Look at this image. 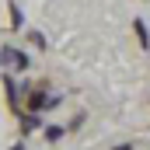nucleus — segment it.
<instances>
[{
	"label": "nucleus",
	"mask_w": 150,
	"mask_h": 150,
	"mask_svg": "<svg viewBox=\"0 0 150 150\" xmlns=\"http://www.w3.org/2000/svg\"><path fill=\"white\" fill-rule=\"evenodd\" d=\"M0 84H4V94H7V101H11V112L21 115V87H18V80H14L11 74H4Z\"/></svg>",
	"instance_id": "obj_1"
},
{
	"label": "nucleus",
	"mask_w": 150,
	"mask_h": 150,
	"mask_svg": "<svg viewBox=\"0 0 150 150\" xmlns=\"http://www.w3.org/2000/svg\"><path fill=\"white\" fill-rule=\"evenodd\" d=\"M18 122H21V140H25L28 133H35V129H45V119H42V115H28V112H21V115H18Z\"/></svg>",
	"instance_id": "obj_2"
},
{
	"label": "nucleus",
	"mask_w": 150,
	"mask_h": 150,
	"mask_svg": "<svg viewBox=\"0 0 150 150\" xmlns=\"http://www.w3.org/2000/svg\"><path fill=\"white\" fill-rule=\"evenodd\" d=\"M7 11H11V32H21V28H25V14H21V7H18L14 0H7Z\"/></svg>",
	"instance_id": "obj_3"
},
{
	"label": "nucleus",
	"mask_w": 150,
	"mask_h": 150,
	"mask_svg": "<svg viewBox=\"0 0 150 150\" xmlns=\"http://www.w3.org/2000/svg\"><path fill=\"white\" fill-rule=\"evenodd\" d=\"M42 136H45V143H59V140L67 136V126H56V122H49V126L42 129Z\"/></svg>",
	"instance_id": "obj_4"
},
{
	"label": "nucleus",
	"mask_w": 150,
	"mask_h": 150,
	"mask_svg": "<svg viewBox=\"0 0 150 150\" xmlns=\"http://www.w3.org/2000/svg\"><path fill=\"white\" fill-rule=\"evenodd\" d=\"M18 74H25V70H32V56L25 52V49H14V63H11Z\"/></svg>",
	"instance_id": "obj_5"
},
{
	"label": "nucleus",
	"mask_w": 150,
	"mask_h": 150,
	"mask_svg": "<svg viewBox=\"0 0 150 150\" xmlns=\"http://www.w3.org/2000/svg\"><path fill=\"white\" fill-rule=\"evenodd\" d=\"M133 28H136V38H140V45H143V49H150V32H147V21H143V18H136V21H133Z\"/></svg>",
	"instance_id": "obj_6"
},
{
	"label": "nucleus",
	"mask_w": 150,
	"mask_h": 150,
	"mask_svg": "<svg viewBox=\"0 0 150 150\" xmlns=\"http://www.w3.org/2000/svg\"><path fill=\"white\" fill-rule=\"evenodd\" d=\"M11 63H14V45H4L0 49V70H11Z\"/></svg>",
	"instance_id": "obj_7"
},
{
	"label": "nucleus",
	"mask_w": 150,
	"mask_h": 150,
	"mask_svg": "<svg viewBox=\"0 0 150 150\" xmlns=\"http://www.w3.org/2000/svg\"><path fill=\"white\" fill-rule=\"evenodd\" d=\"M28 38H32V45H35V49H45V35H42V32H35V28H32V32H28Z\"/></svg>",
	"instance_id": "obj_8"
},
{
	"label": "nucleus",
	"mask_w": 150,
	"mask_h": 150,
	"mask_svg": "<svg viewBox=\"0 0 150 150\" xmlns=\"http://www.w3.org/2000/svg\"><path fill=\"white\" fill-rule=\"evenodd\" d=\"M112 150H136L133 143H119V147H112Z\"/></svg>",
	"instance_id": "obj_9"
},
{
	"label": "nucleus",
	"mask_w": 150,
	"mask_h": 150,
	"mask_svg": "<svg viewBox=\"0 0 150 150\" xmlns=\"http://www.w3.org/2000/svg\"><path fill=\"white\" fill-rule=\"evenodd\" d=\"M11 150H25V140H18V143H14V147H11Z\"/></svg>",
	"instance_id": "obj_10"
}]
</instances>
